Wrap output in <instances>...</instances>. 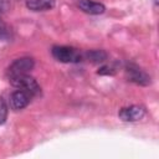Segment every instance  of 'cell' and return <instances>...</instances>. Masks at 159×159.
<instances>
[{
  "label": "cell",
  "mask_w": 159,
  "mask_h": 159,
  "mask_svg": "<svg viewBox=\"0 0 159 159\" xmlns=\"http://www.w3.org/2000/svg\"><path fill=\"white\" fill-rule=\"evenodd\" d=\"M11 86H14L15 88L17 89H21V91H25L27 92L31 97L34 96H37L40 94L41 92V88L39 86V83L36 82V80L31 76H29L27 73L25 75H17V76H14V77H10L9 78Z\"/></svg>",
  "instance_id": "cell-1"
},
{
  "label": "cell",
  "mask_w": 159,
  "mask_h": 159,
  "mask_svg": "<svg viewBox=\"0 0 159 159\" xmlns=\"http://www.w3.org/2000/svg\"><path fill=\"white\" fill-rule=\"evenodd\" d=\"M52 56L60 61V62H65V63H70V62H80L82 60V55L81 52L75 48V47H68V46H53L51 50Z\"/></svg>",
  "instance_id": "cell-2"
},
{
  "label": "cell",
  "mask_w": 159,
  "mask_h": 159,
  "mask_svg": "<svg viewBox=\"0 0 159 159\" xmlns=\"http://www.w3.org/2000/svg\"><path fill=\"white\" fill-rule=\"evenodd\" d=\"M35 66V62L31 57H21L15 60L7 68V77H14L17 75H25L30 72Z\"/></svg>",
  "instance_id": "cell-3"
},
{
  "label": "cell",
  "mask_w": 159,
  "mask_h": 159,
  "mask_svg": "<svg viewBox=\"0 0 159 159\" xmlns=\"http://www.w3.org/2000/svg\"><path fill=\"white\" fill-rule=\"evenodd\" d=\"M31 96L21 89H17L15 92H12L9 97V106L12 111H20L22 108H25L29 103H30Z\"/></svg>",
  "instance_id": "cell-4"
},
{
  "label": "cell",
  "mask_w": 159,
  "mask_h": 159,
  "mask_svg": "<svg viewBox=\"0 0 159 159\" xmlns=\"http://www.w3.org/2000/svg\"><path fill=\"white\" fill-rule=\"evenodd\" d=\"M145 114V109L140 106H129V107H124L119 111L118 116L124 122H137L139 119H142Z\"/></svg>",
  "instance_id": "cell-5"
},
{
  "label": "cell",
  "mask_w": 159,
  "mask_h": 159,
  "mask_svg": "<svg viewBox=\"0 0 159 159\" xmlns=\"http://www.w3.org/2000/svg\"><path fill=\"white\" fill-rule=\"evenodd\" d=\"M127 73H128V78L132 82H135L137 84H149L150 83V77L142 71L139 67H137L135 65H128L127 66Z\"/></svg>",
  "instance_id": "cell-6"
},
{
  "label": "cell",
  "mask_w": 159,
  "mask_h": 159,
  "mask_svg": "<svg viewBox=\"0 0 159 159\" xmlns=\"http://www.w3.org/2000/svg\"><path fill=\"white\" fill-rule=\"evenodd\" d=\"M78 6L82 11L91 14V15H99V14H103L106 10L103 4L97 2V1H92V0H81L78 2Z\"/></svg>",
  "instance_id": "cell-7"
},
{
  "label": "cell",
  "mask_w": 159,
  "mask_h": 159,
  "mask_svg": "<svg viewBox=\"0 0 159 159\" xmlns=\"http://www.w3.org/2000/svg\"><path fill=\"white\" fill-rule=\"evenodd\" d=\"M56 0H26V6L32 11H46L55 6Z\"/></svg>",
  "instance_id": "cell-8"
},
{
  "label": "cell",
  "mask_w": 159,
  "mask_h": 159,
  "mask_svg": "<svg viewBox=\"0 0 159 159\" xmlns=\"http://www.w3.org/2000/svg\"><path fill=\"white\" fill-rule=\"evenodd\" d=\"M87 58L91 60L92 62L94 63H98V62H103L106 58H107V53L102 50H93V51H89L86 53Z\"/></svg>",
  "instance_id": "cell-9"
},
{
  "label": "cell",
  "mask_w": 159,
  "mask_h": 159,
  "mask_svg": "<svg viewBox=\"0 0 159 159\" xmlns=\"http://www.w3.org/2000/svg\"><path fill=\"white\" fill-rule=\"evenodd\" d=\"M7 112H9L7 104H6L5 99L2 97H0V125L5 123V120L7 118Z\"/></svg>",
  "instance_id": "cell-10"
},
{
  "label": "cell",
  "mask_w": 159,
  "mask_h": 159,
  "mask_svg": "<svg viewBox=\"0 0 159 159\" xmlns=\"http://www.w3.org/2000/svg\"><path fill=\"white\" fill-rule=\"evenodd\" d=\"M9 36H10V31L7 26L0 21V39H9Z\"/></svg>",
  "instance_id": "cell-11"
},
{
  "label": "cell",
  "mask_w": 159,
  "mask_h": 159,
  "mask_svg": "<svg viewBox=\"0 0 159 159\" xmlns=\"http://www.w3.org/2000/svg\"><path fill=\"white\" fill-rule=\"evenodd\" d=\"M10 6V0H0V11H6Z\"/></svg>",
  "instance_id": "cell-12"
}]
</instances>
